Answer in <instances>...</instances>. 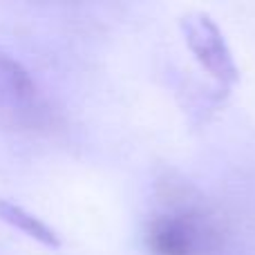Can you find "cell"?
I'll use <instances>...</instances> for the list:
<instances>
[{"label": "cell", "mask_w": 255, "mask_h": 255, "mask_svg": "<svg viewBox=\"0 0 255 255\" xmlns=\"http://www.w3.org/2000/svg\"><path fill=\"white\" fill-rule=\"evenodd\" d=\"M145 244L152 255H217L222 238L204 208L181 199L150 220Z\"/></svg>", "instance_id": "1"}, {"label": "cell", "mask_w": 255, "mask_h": 255, "mask_svg": "<svg viewBox=\"0 0 255 255\" xmlns=\"http://www.w3.org/2000/svg\"><path fill=\"white\" fill-rule=\"evenodd\" d=\"M0 119L27 130H43L54 119L31 74L4 52H0Z\"/></svg>", "instance_id": "2"}, {"label": "cell", "mask_w": 255, "mask_h": 255, "mask_svg": "<svg viewBox=\"0 0 255 255\" xmlns=\"http://www.w3.org/2000/svg\"><path fill=\"white\" fill-rule=\"evenodd\" d=\"M184 38L199 65L222 85L231 88L238 81V65L233 61L229 45L222 36L220 27L204 13L184 18Z\"/></svg>", "instance_id": "3"}, {"label": "cell", "mask_w": 255, "mask_h": 255, "mask_svg": "<svg viewBox=\"0 0 255 255\" xmlns=\"http://www.w3.org/2000/svg\"><path fill=\"white\" fill-rule=\"evenodd\" d=\"M0 220L4 224H9L11 229L20 231L22 235L36 240L38 244L47 249H58L61 247V240L54 233L52 226H47L43 220H38L36 215H31L29 211H25L22 206L9 202V199H0Z\"/></svg>", "instance_id": "4"}]
</instances>
